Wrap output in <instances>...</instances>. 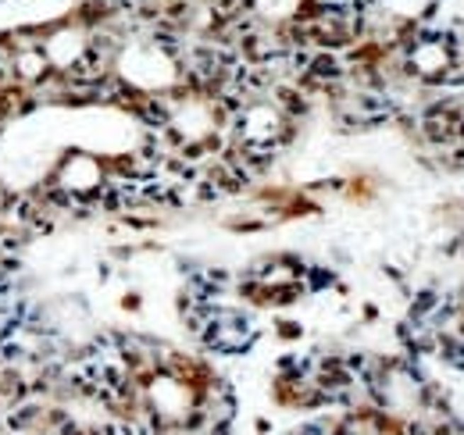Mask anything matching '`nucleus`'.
<instances>
[{"label":"nucleus","instance_id":"nucleus-1","mask_svg":"<svg viewBox=\"0 0 464 435\" xmlns=\"http://www.w3.org/2000/svg\"><path fill=\"white\" fill-rule=\"evenodd\" d=\"M50 68L54 64H50V57H47L43 47H26V50H18L11 57V75L18 82H26V86H40L50 75Z\"/></svg>","mask_w":464,"mask_h":435}]
</instances>
